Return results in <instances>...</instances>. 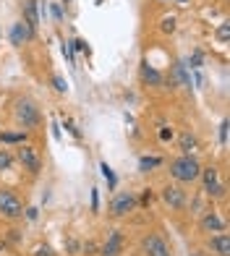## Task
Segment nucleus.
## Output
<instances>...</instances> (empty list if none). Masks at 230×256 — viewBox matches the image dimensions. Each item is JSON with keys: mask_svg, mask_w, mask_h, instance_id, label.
Listing matches in <instances>:
<instances>
[{"mask_svg": "<svg viewBox=\"0 0 230 256\" xmlns=\"http://www.w3.org/2000/svg\"><path fill=\"white\" fill-rule=\"evenodd\" d=\"M199 172H202V165H199V160L191 157V154H183V157L170 162V176L178 183H194L199 178Z\"/></svg>", "mask_w": 230, "mask_h": 256, "instance_id": "nucleus-1", "label": "nucleus"}, {"mask_svg": "<svg viewBox=\"0 0 230 256\" xmlns=\"http://www.w3.org/2000/svg\"><path fill=\"white\" fill-rule=\"evenodd\" d=\"M0 214H3L6 220H18L24 217V204H21V199L8 191V188H0Z\"/></svg>", "mask_w": 230, "mask_h": 256, "instance_id": "nucleus-2", "label": "nucleus"}, {"mask_svg": "<svg viewBox=\"0 0 230 256\" xmlns=\"http://www.w3.org/2000/svg\"><path fill=\"white\" fill-rule=\"evenodd\" d=\"M14 112H16V120L24 126V128H34V126H40V120H42L37 104H34L32 100H18Z\"/></svg>", "mask_w": 230, "mask_h": 256, "instance_id": "nucleus-3", "label": "nucleus"}, {"mask_svg": "<svg viewBox=\"0 0 230 256\" xmlns=\"http://www.w3.org/2000/svg\"><path fill=\"white\" fill-rule=\"evenodd\" d=\"M199 178L204 180L206 196H212V199H222V196H225V186L220 183V170H217V168H204L199 172Z\"/></svg>", "mask_w": 230, "mask_h": 256, "instance_id": "nucleus-4", "label": "nucleus"}, {"mask_svg": "<svg viewBox=\"0 0 230 256\" xmlns=\"http://www.w3.org/2000/svg\"><path fill=\"white\" fill-rule=\"evenodd\" d=\"M18 162L24 165V170H29L32 176H37L42 170V157L32 144H18Z\"/></svg>", "mask_w": 230, "mask_h": 256, "instance_id": "nucleus-5", "label": "nucleus"}, {"mask_svg": "<svg viewBox=\"0 0 230 256\" xmlns=\"http://www.w3.org/2000/svg\"><path fill=\"white\" fill-rule=\"evenodd\" d=\"M134 209H136V196H134L131 191L118 194V196L110 202V214H112V217H126L128 212H134Z\"/></svg>", "mask_w": 230, "mask_h": 256, "instance_id": "nucleus-6", "label": "nucleus"}, {"mask_svg": "<svg viewBox=\"0 0 230 256\" xmlns=\"http://www.w3.org/2000/svg\"><path fill=\"white\" fill-rule=\"evenodd\" d=\"M142 248H144V256H170L168 243L160 238L157 232H149V236L142 240Z\"/></svg>", "mask_w": 230, "mask_h": 256, "instance_id": "nucleus-7", "label": "nucleus"}, {"mask_svg": "<svg viewBox=\"0 0 230 256\" xmlns=\"http://www.w3.org/2000/svg\"><path fill=\"white\" fill-rule=\"evenodd\" d=\"M162 202L172 209H183L186 206V191L178 188V186H165L162 188Z\"/></svg>", "mask_w": 230, "mask_h": 256, "instance_id": "nucleus-8", "label": "nucleus"}, {"mask_svg": "<svg viewBox=\"0 0 230 256\" xmlns=\"http://www.w3.org/2000/svg\"><path fill=\"white\" fill-rule=\"evenodd\" d=\"M120 251H123V236H120V230H110L105 246L100 248V256H120Z\"/></svg>", "mask_w": 230, "mask_h": 256, "instance_id": "nucleus-9", "label": "nucleus"}, {"mask_svg": "<svg viewBox=\"0 0 230 256\" xmlns=\"http://www.w3.org/2000/svg\"><path fill=\"white\" fill-rule=\"evenodd\" d=\"M210 251L214 256H230V236L228 232H214L210 238Z\"/></svg>", "mask_w": 230, "mask_h": 256, "instance_id": "nucleus-10", "label": "nucleus"}, {"mask_svg": "<svg viewBox=\"0 0 230 256\" xmlns=\"http://www.w3.org/2000/svg\"><path fill=\"white\" fill-rule=\"evenodd\" d=\"M202 230L204 232H225V220L217 212H206L202 217Z\"/></svg>", "mask_w": 230, "mask_h": 256, "instance_id": "nucleus-11", "label": "nucleus"}, {"mask_svg": "<svg viewBox=\"0 0 230 256\" xmlns=\"http://www.w3.org/2000/svg\"><path fill=\"white\" fill-rule=\"evenodd\" d=\"M34 37V32L24 24V21H18V24H14V29H10V42L16 44V48H21L26 40H32Z\"/></svg>", "mask_w": 230, "mask_h": 256, "instance_id": "nucleus-12", "label": "nucleus"}, {"mask_svg": "<svg viewBox=\"0 0 230 256\" xmlns=\"http://www.w3.org/2000/svg\"><path fill=\"white\" fill-rule=\"evenodd\" d=\"M24 24L34 32L40 24V14H37V0H26L24 3Z\"/></svg>", "mask_w": 230, "mask_h": 256, "instance_id": "nucleus-13", "label": "nucleus"}, {"mask_svg": "<svg viewBox=\"0 0 230 256\" xmlns=\"http://www.w3.org/2000/svg\"><path fill=\"white\" fill-rule=\"evenodd\" d=\"M142 78H144V84H149V86L162 84V74H160L157 68H152L149 63H142Z\"/></svg>", "mask_w": 230, "mask_h": 256, "instance_id": "nucleus-14", "label": "nucleus"}, {"mask_svg": "<svg viewBox=\"0 0 230 256\" xmlns=\"http://www.w3.org/2000/svg\"><path fill=\"white\" fill-rule=\"evenodd\" d=\"M0 144H26L24 131H3L0 134Z\"/></svg>", "mask_w": 230, "mask_h": 256, "instance_id": "nucleus-15", "label": "nucleus"}, {"mask_svg": "<svg viewBox=\"0 0 230 256\" xmlns=\"http://www.w3.org/2000/svg\"><path fill=\"white\" fill-rule=\"evenodd\" d=\"M180 149H183V154H191V152H196V149H199L196 136H191V134H180Z\"/></svg>", "mask_w": 230, "mask_h": 256, "instance_id": "nucleus-16", "label": "nucleus"}, {"mask_svg": "<svg viewBox=\"0 0 230 256\" xmlns=\"http://www.w3.org/2000/svg\"><path fill=\"white\" fill-rule=\"evenodd\" d=\"M160 165H162V160H160V157H142L139 160V170L142 172H149L152 168H160Z\"/></svg>", "mask_w": 230, "mask_h": 256, "instance_id": "nucleus-17", "label": "nucleus"}, {"mask_svg": "<svg viewBox=\"0 0 230 256\" xmlns=\"http://www.w3.org/2000/svg\"><path fill=\"white\" fill-rule=\"evenodd\" d=\"M10 165H14V154H10L8 149H0V172L8 170Z\"/></svg>", "mask_w": 230, "mask_h": 256, "instance_id": "nucleus-18", "label": "nucleus"}, {"mask_svg": "<svg viewBox=\"0 0 230 256\" xmlns=\"http://www.w3.org/2000/svg\"><path fill=\"white\" fill-rule=\"evenodd\" d=\"M176 76L183 81V86L191 89V81H188V74H186V66H183V63H176Z\"/></svg>", "mask_w": 230, "mask_h": 256, "instance_id": "nucleus-19", "label": "nucleus"}, {"mask_svg": "<svg viewBox=\"0 0 230 256\" xmlns=\"http://www.w3.org/2000/svg\"><path fill=\"white\" fill-rule=\"evenodd\" d=\"M52 84H55V92H60V94H66V92H68V84H66L63 76H52Z\"/></svg>", "mask_w": 230, "mask_h": 256, "instance_id": "nucleus-20", "label": "nucleus"}, {"mask_svg": "<svg viewBox=\"0 0 230 256\" xmlns=\"http://www.w3.org/2000/svg\"><path fill=\"white\" fill-rule=\"evenodd\" d=\"M160 29H162L165 34H172V32H176V18H172V16L162 18V26H160Z\"/></svg>", "mask_w": 230, "mask_h": 256, "instance_id": "nucleus-21", "label": "nucleus"}, {"mask_svg": "<svg viewBox=\"0 0 230 256\" xmlns=\"http://www.w3.org/2000/svg\"><path fill=\"white\" fill-rule=\"evenodd\" d=\"M217 40H220V42L230 40V24H220V29H217Z\"/></svg>", "mask_w": 230, "mask_h": 256, "instance_id": "nucleus-22", "label": "nucleus"}, {"mask_svg": "<svg viewBox=\"0 0 230 256\" xmlns=\"http://www.w3.org/2000/svg\"><path fill=\"white\" fill-rule=\"evenodd\" d=\"M34 256H55V254H52V248H50V246H44V243H40V246L34 248Z\"/></svg>", "mask_w": 230, "mask_h": 256, "instance_id": "nucleus-23", "label": "nucleus"}, {"mask_svg": "<svg viewBox=\"0 0 230 256\" xmlns=\"http://www.w3.org/2000/svg\"><path fill=\"white\" fill-rule=\"evenodd\" d=\"M100 168H102V176H105V178H108V183H110V186H115V176H112V170L108 168V162H102V165H100Z\"/></svg>", "mask_w": 230, "mask_h": 256, "instance_id": "nucleus-24", "label": "nucleus"}, {"mask_svg": "<svg viewBox=\"0 0 230 256\" xmlns=\"http://www.w3.org/2000/svg\"><path fill=\"white\" fill-rule=\"evenodd\" d=\"M63 126L68 128V134H71V136H76V138H78V136H82V134H78V128L74 126V120H71V118H66V120H63Z\"/></svg>", "mask_w": 230, "mask_h": 256, "instance_id": "nucleus-25", "label": "nucleus"}, {"mask_svg": "<svg viewBox=\"0 0 230 256\" xmlns=\"http://www.w3.org/2000/svg\"><path fill=\"white\" fill-rule=\"evenodd\" d=\"M188 63H191V68H199V66H202V52L196 50V52L191 55V60H188Z\"/></svg>", "mask_w": 230, "mask_h": 256, "instance_id": "nucleus-26", "label": "nucleus"}, {"mask_svg": "<svg viewBox=\"0 0 230 256\" xmlns=\"http://www.w3.org/2000/svg\"><path fill=\"white\" fill-rule=\"evenodd\" d=\"M66 246H68V251H71V254H76L78 248H82V246H78V240H74V238H71V240H68V243H66Z\"/></svg>", "mask_w": 230, "mask_h": 256, "instance_id": "nucleus-27", "label": "nucleus"}, {"mask_svg": "<svg viewBox=\"0 0 230 256\" xmlns=\"http://www.w3.org/2000/svg\"><path fill=\"white\" fill-rule=\"evenodd\" d=\"M220 142H222V144L228 142V123H222V126H220Z\"/></svg>", "mask_w": 230, "mask_h": 256, "instance_id": "nucleus-28", "label": "nucleus"}, {"mask_svg": "<svg viewBox=\"0 0 230 256\" xmlns=\"http://www.w3.org/2000/svg\"><path fill=\"white\" fill-rule=\"evenodd\" d=\"M52 16H55L58 21H63V10H60V6H52Z\"/></svg>", "mask_w": 230, "mask_h": 256, "instance_id": "nucleus-29", "label": "nucleus"}, {"mask_svg": "<svg viewBox=\"0 0 230 256\" xmlns=\"http://www.w3.org/2000/svg\"><path fill=\"white\" fill-rule=\"evenodd\" d=\"M160 138H162V142H168V138H172V131H168V128H162V131H160Z\"/></svg>", "mask_w": 230, "mask_h": 256, "instance_id": "nucleus-30", "label": "nucleus"}, {"mask_svg": "<svg viewBox=\"0 0 230 256\" xmlns=\"http://www.w3.org/2000/svg\"><path fill=\"white\" fill-rule=\"evenodd\" d=\"M94 251H97L94 243H84V254H94Z\"/></svg>", "mask_w": 230, "mask_h": 256, "instance_id": "nucleus-31", "label": "nucleus"}, {"mask_svg": "<svg viewBox=\"0 0 230 256\" xmlns=\"http://www.w3.org/2000/svg\"><path fill=\"white\" fill-rule=\"evenodd\" d=\"M26 217H29V220H37V209H34V206L26 209Z\"/></svg>", "mask_w": 230, "mask_h": 256, "instance_id": "nucleus-32", "label": "nucleus"}]
</instances>
